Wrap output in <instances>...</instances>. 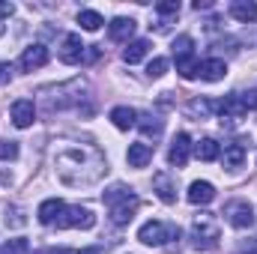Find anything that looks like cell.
Returning a JSON list of instances; mask_svg holds the SVG:
<instances>
[{"label":"cell","instance_id":"1","mask_svg":"<svg viewBox=\"0 0 257 254\" xmlns=\"http://www.w3.org/2000/svg\"><path fill=\"white\" fill-rule=\"evenodd\" d=\"M54 165H57V177L66 186H90L99 180L105 162L93 147H63L54 153Z\"/></svg>","mask_w":257,"mask_h":254},{"label":"cell","instance_id":"2","mask_svg":"<svg viewBox=\"0 0 257 254\" xmlns=\"http://www.w3.org/2000/svg\"><path fill=\"white\" fill-rule=\"evenodd\" d=\"M102 200H105V206L111 212V221L117 227H126L128 221L135 218L138 206H141V197L132 189H126V186H111V189L102 194Z\"/></svg>","mask_w":257,"mask_h":254},{"label":"cell","instance_id":"3","mask_svg":"<svg viewBox=\"0 0 257 254\" xmlns=\"http://www.w3.org/2000/svg\"><path fill=\"white\" fill-rule=\"evenodd\" d=\"M218 236H221V227H218V218L212 212H197L192 218V239L194 248L200 251H209L218 245Z\"/></svg>","mask_w":257,"mask_h":254},{"label":"cell","instance_id":"4","mask_svg":"<svg viewBox=\"0 0 257 254\" xmlns=\"http://www.w3.org/2000/svg\"><path fill=\"white\" fill-rule=\"evenodd\" d=\"M138 239H141L144 245L162 248V245H168L171 239H180V227H174V224H168V221L153 218V221H147V224L138 230Z\"/></svg>","mask_w":257,"mask_h":254},{"label":"cell","instance_id":"5","mask_svg":"<svg viewBox=\"0 0 257 254\" xmlns=\"http://www.w3.org/2000/svg\"><path fill=\"white\" fill-rule=\"evenodd\" d=\"M60 230L66 227H81V230H90L93 224H96V215L87 209V206H63V212H60V218L54 221Z\"/></svg>","mask_w":257,"mask_h":254},{"label":"cell","instance_id":"6","mask_svg":"<svg viewBox=\"0 0 257 254\" xmlns=\"http://www.w3.org/2000/svg\"><path fill=\"white\" fill-rule=\"evenodd\" d=\"M224 215H227L230 227H236V230H248L254 224V206L248 200H230L224 206Z\"/></svg>","mask_w":257,"mask_h":254},{"label":"cell","instance_id":"7","mask_svg":"<svg viewBox=\"0 0 257 254\" xmlns=\"http://www.w3.org/2000/svg\"><path fill=\"white\" fill-rule=\"evenodd\" d=\"M248 108H251V102H248V99H242L239 93H230V96H224V99L218 102L221 123H224V120H242V117L248 114Z\"/></svg>","mask_w":257,"mask_h":254},{"label":"cell","instance_id":"8","mask_svg":"<svg viewBox=\"0 0 257 254\" xmlns=\"http://www.w3.org/2000/svg\"><path fill=\"white\" fill-rule=\"evenodd\" d=\"M84 51H87V45L81 42V36H78V33H66L57 57H60V63L75 66V63H81V60H84Z\"/></svg>","mask_w":257,"mask_h":254},{"label":"cell","instance_id":"9","mask_svg":"<svg viewBox=\"0 0 257 254\" xmlns=\"http://www.w3.org/2000/svg\"><path fill=\"white\" fill-rule=\"evenodd\" d=\"M153 189L159 194V200L162 203H177V180H174V174L171 171H159L156 177H153Z\"/></svg>","mask_w":257,"mask_h":254},{"label":"cell","instance_id":"10","mask_svg":"<svg viewBox=\"0 0 257 254\" xmlns=\"http://www.w3.org/2000/svg\"><path fill=\"white\" fill-rule=\"evenodd\" d=\"M189 153H192V138H189L186 132H180V135L174 138L171 150H168V162H171L174 168H186V165H189Z\"/></svg>","mask_w":257,"mask_h":254},{"label":"cell","instance_id":"11","mask_svg":"<svg viewBox=\"0 0 257 254\" xmlns=\"http://www.w3.org/2000/svg\"><path fill=\"white\" fill-rule=\"evenodd\" d=\"M48 63V48L45 45H30V48H24V54H21V60L18 66L24 69V72H33V69H42V66Z\"/></svg>","mask_w":257,"mask_h":254},{"label":"cell","instance_id":"12","mask_svg":"<svg viewBox=\"0 0 257 254\" xmlns=\"http://www.w3.org/2000/svg\"><path fill=\"white\" fill-rule=\"evenodd\" d=\"M33 120H36V108H33V102L30 99H18V102H12V123L18 129H30L33 126Z\"/></svg>","mask_w":257,"mask_h":254},{"label":"cell","instance_id":"13","mask_svg":"<svg viewBox=\"0 0 257 254\" xmlns=\"http://www.w3.org/2000/svg\"><path fill=\"white\" fill-rule=\"evenodd\" d=\"M153 144H128V153H126V162H128V168H147L150 162H153Z\"/></svg>","mask_w":257,"mask_h":254},{"label":"cell","instance_id":"14","mask_svg":"<svg viewBox=\"0 0 257 254\" xmlns=\"http://www.w3.org/2000/svg\"><path fill=\"white\" fill-rule=\"evenodd\" d=\"M189 203L192 206H206L212 197H215V186L212 183H206V180H194L192 186H189Z\"/></svg>","mask_w":257,"mask_h":254},{"label":"cell","instance_id":"15","mask_svg":"<svg viewBox=\"0 0 257 254\" xmlns=\"http://www.w3.org/2000/svg\"><path fill=\"white\" fill-rule=\"evenodd\" d=\"M227 75V63L224 60H218V57H212V60H203V63L197 66V78L200 81H209V84H215V81H221Z\"/></svg>","mask_w":257,"mask_h":254},{"label":"cell","instance_id":"16","mask_svg":"<svg viewBox=\"0 0 257 254\" xmlns=\"http://www.w3.org/2000/svg\"><path fill=\"white\" fill-rule=\"evenodd\" d=\"M63 200H57V197H48V200H42L39 203V209H36V218H39V224H54L57 218H60V212H63Z\"/></svg>","mask_w":257,"mask_h":254},{"label":"cell","instance_id":"17","mask_svg":"<svg viewBox=\"0 0 257 254\" xmlns=\"http://www.w3.org/2000/svg\"><path fill=\"white\" fill-rule=\"evenodd\" d=\"M108 33H111V39L114 42H128L132 39V33H135V18H114L111 24H108Z\"/></svg>","mask_w":257,"mask_h":254},{"label":"cell","instance_id":"18","mask_svg":"<svg viewBox=\"0 0 257 254\" xmlns=\"http://www.w3.org/2000/svg\"><path fill=\"white\" fill-rule=\"evenodd\" d=\"M230 15H233L236 21H242V24L257 21V3L254 0H233V3H230Z\"/></svg>","mask_w":257,"mask_h":254},{"label":"cell","instance_id":"19","mask_svg":"<svg viewBox=\"0 0 257 254\" xmlns=\"http://www.w3.org/2000/svg\"><path fill=\"white\" fill-rule=\"evenodd\" d=\"M111 123L120 129V132H128L132 126H138V111H135V108H126V105H120V108L111 111Z\"/></svg>","mask_w":257,"mask_h":254},{"label":"cell","instance_id":"20","mask_svg":"<svg viewBox=\"0 0 257 254\" xmlns=\"http://www.w3.org/2000/svg\"><path fill=\"white\" fill-rule=\"evenodd\" d=\"M245 147L242 144H227L224 147V156H221V162H224V168L227 171H236V168H242V162H245Z\"/></svg>","mask_w":257,"mask_h":254},{"label":"cell","instance_id":"21","mask_svg":"<svg viewBox=\"0 0 257 254\" xmlns=\"http://www.w3.org/2000/svg\"><path fill=\"white\" fill-rule=\"evenodd\" d=\"M147 54H150V42H147V39H135V42H128L126 45L123 60H126L128 66H135V63H141Z\"/></svg>","mask_w":257,"mask_h":254},{"label":"cell","instance_id":"22","mask_svg":"<svg viewBox=\"0 0 257 254\" xmlns=\"http://www.w3.org/2000/svg\"><path fill=\"white\" fill-rule=\"evenodd\" d=\"M78 24H81V30H87V33H96V30L105 24V18H102L96 9H81V12H78Z\"/></svg>","mask_w":257,"mask_h":254},{"label":"cell","instance_id":"23","mask_svg":"<svg viewBox=\"0 0 257 254\" xmlns=\"http://www.w3.org/2000/svg\"><path fill=\"white\" fill-rule=\"evenodd\" d=\"M194 156H197L200 162H215V159H218V144H215L212 138H203V141L194 144Z\"/></svg>","mask_w":257,"mask_h":254},{"label":"cell","instance_id":"24","mask_svg":"<svg viewBox=\"0 0 257 254\" xmlns=\"http://www.w3.org/2000/svg\"><path fill=\"white\" fill-rule=\"evenodd\" d=\"M197 57L194 54H186V57H177V72H180V78H186V81H192L197 78Z\"/></svg>","mask_w":257,"mask_h":254},{"label":"cell","instance_id":"25","mask_svg":"<svg viewBox=\"0 0 257 254\" xmlns=\"http://www.w3.org/2000/svg\"><path fill=\"white\" fill-rule=\"evenodd\" d=\"M186 111H189V117H192V120H209V114H212V105H209L206 99H192Z\"/></svg>","mask_w":257,"mask_h":254},{"label":"cell","instance_id":"26","mask_svg":"<svg viewBox=\"0 0 257 254\" xmlns=\"http://www.w3.org/2000/svg\"><path fill=\"white\" fill-rule=\"evenodd\" d=\"M138 126H141V132L144 135H150V138H159L162 135V120L159 117H150V114H138Z\"/></svg>","mask_w":257,"mask_h":254},{"label":"cell","instance_id":"27","mask_svg":"<svg viewBox=\"0 0 257 254\" xmlns=\"http://www.w3.org/2000/svg\"><path fill=\"white\" fill-rule=\"evenodd\" d=\"M194 39L192 36H177L174 39V57H186V54H194Z\"/></svg>","mask_w":257,"mask_h":254},{"label":"cell","instance_id":"28","mask_svg":"<svg viewBox=\"0 0 257 254\" xmlns=\"http://www.w3.org/2000/svg\"><path fill=\"white\" fill-rule=\"evenodd\" d=\"M165 72H168V60H165V57H153V60L147 63V75H150V78H162Z\"/></svg>","mask_w":257,"mask_h":254},{"label":"cell","instance_id":"29","mask_svg":"<svg viewBox=\"0 0 257 254\" xmlns=\"http://www.w3.org/2000/svg\"><path fill=\"white\" fill-rule=\"evenodd\" d=\"M6 224H9V227H24L27 218H24V212H21L18 206H12V209H6Z\"/></svg>","mask_w":257,"mask_h":254},{"label":"cell","instance_id":"30","mask_svg":"<svg viewBox=\"0 0 257 254\" xmlns=\"http://www.w3.org/2000/svg\"><path fill=\"white\" fill-rule=\"evenodd\" d=\"M0 159H3V162L18 159V144H15V141H0Z\"/></svg>","mask_w":257,"mask_h":254},{"label":"cell","instance_id":"31","mask_svg":"<svg viewBox=\"0 0 257 254\" xmlns=\"http://www.w3.org/2000/svg\"><path fill=\"white\" fill-rule=\"evenodd\" d=\"M0 254H27V239H21V236L18 239H9Z\"/></svg>","mask_w":257,"mask_h":254},{"label":"cell","instance_id":"32","mask_svg":"<svg viewBox=\"0 0 257 254\" xmlns=\"http://www.w3.org/2000/svg\"><path fill=\"white\" fill-rule=\"evenodd\" d=\"M156 12H159V15H165V18H174V15H180V3H177V0L159 3V6H156Z\"/></svg>","mask_w":257,"mask_h":254},{"label":"cell","instance_id":"33","mask_svg":"<svg viewBox=\"0 0 257 254\" xmlns=\"http://www.w3.org/2000/svg\"><path fill=\"white\" fill-rule=\"evenodd\" d=\"M9 78H12V66L0 63V84H9Z\"/></svg>","mask_w":257,"mask_h":254},{"label":"cell","instance_id":"34","mask_svg":"<svg viewBox=\"0 0 257 254\" xmlns=\"http://www.w3.org/2000/svg\"><path fill=\"white\" fill-rule=\"evenodd\" d=\"M12 12H15V6H12V3H0V15H3V18H9Z\"/></svg>","mask_w":257,"mask_h":254},{"label":"cell","instance_id":"35","mask_svg":"<svg viewBox=\"0 0 257 254\" xmlns=\"http://www.w3.org/2000/svg\"><path fill=\"white\" fill-rule=\"evenodd\" d=\"M239 254H257V242H254V245H251V248H242V251H239Z\"/></svg>","mask_w":257,"mask_h":254},{"label":"cell","instance_id":"36","mask_svg":"<svg viewBox=\"0 0 257 254\" xmlns=\"http://www.w3.org/2000/svg\"><path fill=\"white\" fill-rule=\"evenodd\" d=\"M60 254H84V251H72V248H69V251H60Z\"/></svg>","mask_w":257,"mask_h":254},{"label":"cell","instance_id":"37","mask_svg":"<svg viewBox=\"0 0 257 254\" xmlns=\"http://www.w3.org/2000/svg\"><path fill=\"white\" fill-rule=\"evenodd\" d=\"M3 30H6V27H3V24H0V36H3Z\"/></svg>","mask_w":257,"mask_h":254},{"label":"cell","instance_id":"38","mask_svg":"<svg viewBox=\"0 0 257 254\" xmlns=\"http://www.w3.org/2000/svg\"><path fill=\"white\" fill-rule=\"evenodd\" d=\"M254 96H257V93H254ZM254 102H257V99H254Z\"/></svg>","mask_w":257,"mask_h":254}]
</instances>
